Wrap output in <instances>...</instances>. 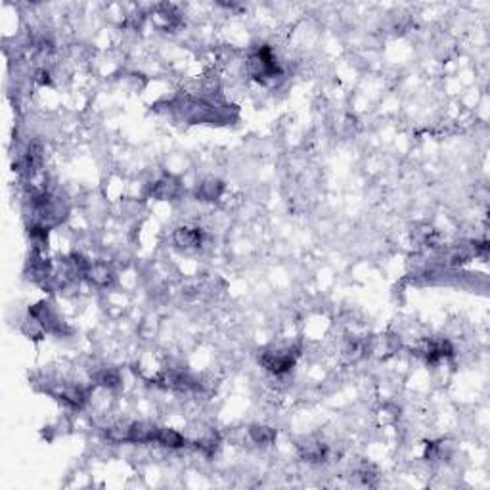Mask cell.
Listing matches in <instances>:
<instances>
[{"instance_id":"cell-1","label":"cell","mask_w":490,"mask_h":490,"mask_svg":"<svg viewBox=\"0 0 490 490\" xmlns=\"http://www.w3.org/2000/svg\"><path fill=\"white\" fill-rule=\"evenodd\" d=\"M247 73L258 83H272L282 77V66H280L276 54L268 44H261L249 54L247 58Z\"/></svg>"},{"instance_id":"cell-2","label":"cell","mask_w":490,"mask_h":490,"mask_svg":"<svg viewBox=\"0 0 490 490\" xmlns=\"http://www.w3.org/2000/svg\"><path fill=\"white\" fill-rule=\"evenodd\" d=\"M299 357V347H270L258 354V362L268 374L276 378H284L295 368Z\"/></svg>"},{"instance_id":"cell-3","label":"cell","mask_w":490,"mask_h":490,"mask_svg":"<svg viewBox=\"0 0 490 490\" xmlns=\"http://www.w3.org/2000/svg\"><path fill=\"white\" fill-rule=\"evenodd\" d=\"M29 316L39 322V325L44 330V333H52V335H60V337L69 333L66 320L61 318L58 309L52 303H48V301H40V303L31 306Z\"/></svg>"},{"instance_id":"cell-4","label":"cell","mask_w":490,"mask_h":490,"mask_svg":"<svg viewBox=\"0 0 490 490\" xmlns=\"http://www.w3.org/2000/svg\"><path fill=\"white\" fill-rule=\"evenodd\" d=\"M299 456L311 464H322L330 456V446L316 437H306L297 444Z\"/></svg>"},{"instance_id":"cell-5","label":"cell","mask_w":490,"mask_h":490,"mask_svg":"<svg viewBox=\"0 0 490 490\" xmlns=\"http://www.w3.org/2000/svg\"><path fill=\"white\" fill-rule=\"evenodd\" d=\"M419 352L427 360V364H438V362H443V360H446V358H450L454 354V347H452L448 339H431V341H427L424 345V349Z\"/></svg>"},{"instance_id":"cell-6","label":"cell","mask_w":490,"mask_h":490,"mask_svg":"<svg viewBox=\"0 0 490 490\" xmlns=\"http://www.w3.org/2000/svg\"><path fill=\"white\" fill-rule=\"evenodd\" d=\"M174 245L184 249V251H193V249H199L203 245V239H205V234L201 228H196V226H182L179 228L174 236Z\"/></svg>"},{"instance_id":"cell-7","label":"cell","mask_w":490,"mask_h":490,"mask_svg":"<svg viewBox=\"0 0 490 490\" xmlns=\"http://www.w3.org/2000/svg\"><path fill=\"white\" fill-rule=\"evenodd\" d=\"M182 193V184L177 177L165 174L150 186V196L155 199H177Z\"/></svg>"},{"instance_id":"cell-8","label":"cell","mask_w":490,"mask_h":490,"mask_svg":"<svg viewBox=\"0 0 490 490\" xmlns=\"http://www.w3.org/2000/svg\"><path fill=\"white\" fill-rule=\"evenodd\" d=\"M155 433H157V425L150 424V422H133V424H129L126 443L153 444L155 443Z\"/></svg>"},{"instance_id":"cell-9","label":"cell","mask_w":490,"mask_h":490,"mask_svg":"<svg viewBox=\"0 0 490 490\" xmlns=\"http://www.w3.org/2000/svg\"><path fill=\"white\" fill-rule=\"evenodd\" d=\"M155 444H160L163 448H169V450H180V448L188 446L190 441H188L180 431L172 429V427H157Z\"/></svg>"},{"instance_id":"cell-10","label":"cell","mask_w":490,"mask_h":490,"mask_svg":"<svg viewBox=\"0 0 490 490\" xmlns=\"http://www.w3.org/2000/svg\"><path fill=\"white\" fill-rule=\"evenodd\" d=\"M198 198L201 201H219L225 193V184L219 179H207L198 186Z\"/></svg>"},{"instance_id":"cell-11","label":"cell","mask_w":490,"mask_h":490,"mask_svg":"<svg viewBox=\"0 0 490 490\" xmlns=\"http://www.w3.org/2000/svg\"><path fill=\"white\" fill-rule=\"evenodd\" d=\"M85 278L98 287H107L113 282V272L106 263H96V265L90 266V270L86 272Z\"/></svg>"},{"instance_id":"cell-12","label":"cell","mask_w":490,"mask_h":490,"mask_svg":"<svg viewBox=\"0 0 490 490\" xmlns=\"http://www.w3.org/2000/svg\"><path fill=\"white\" fill-rule=\"evenodd\" d=\"M249 438L258 446H268L276 441V431L268 427V425H251L249 427Z\"/></svg>"},{"instance_id":"cell-13","label":"cell","mask_w":490,"mask_h":490,"mask_svg":"<svg viewBox=\"0 0 490 490\" xmlns=\"http://www.w3.org/2000/svg\"><path fill=\"white\" fill-rule=\"evenodd\" d=\"M94 379H96V383H98L100 387H106V389H115V387L121 383L119 374L115 370H112V368L100 370L98 374L94 376Z\"/></svg>"}]
</instances>
